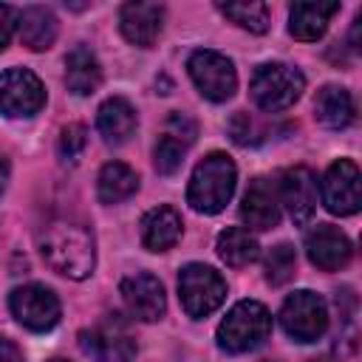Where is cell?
Listing matches in <instances>:
<instances>
[{"label":"cell","mask_w":362,"mask_h":362,"mask_svg":"<svg viewBox=\"0 0 362 362\" xmlns=\"http://www.w3.org/2000/svg\"><path fill=\"white\" fill-rule=\"evenodd\" d=\"M272 334V314L257 300H243L218 325V348L226 354L255 351Z\"/></svg>","instance_id":"obj_3"},{"label":"cell","mask_w":362,"mask_h":362,"mask_svg":"<svg viewBox=\"0 0 362 362\" xmlns=\"http://www.w3.org/2000/svg\"><path fill=\"white\" fill-rule=\"evenodd\" d=\"M139 189V175L133 167L122 164V161H107L99 170V181H96V195L102 204H122L127 201L133 192Z\"/></svg>","instance_id":"obj_23"},{"label":"cell","mask_w":362,"mask_h":362,"mask_svg":"<svg viewBox=\"0 0 362 362\" xmlns=\"http://www.w3.org/2000/svg\"><path fill=\"white\" fill-rule=\"evenodd\" d=\"M82 351L96 362H133L136 345L122 325H99L79 334Z\"/></svg>","instance_id":"obj_15"},{"label":"cell","mask_w":362,"mask_h":362,"mask_svg":"<svg viewBox=\"0 0 362 362\" xmlns=\"http://www.w3.org/2000/svg\"><path fill=\"white\" fill-rule=\"evenodd\" d=\"M20 40L31 51H45L57 40V17L45 6H28L20 14Z\"/></svg>","instance_id":"obj_22"},{"label":"cell","mask_w":362,"mask_h":362,"mask_svg":"<svg viewBox=\"0 0 362 362\" xmlns=\"http://www.w3.org/2000/svg\"><path fill=\"white\" fill-rule=\"evenodd\" d=\"M297 269V252L288 243H277L272 246V252L266 255V280L272 286H283L294 277Z\"/></svg>","instance_id":"obj_26"},{"label":"cell","mask_w":362,"mask_h":362,"mask_svg":"<svg viewBox=\"0 0 362 362\" xmlns=\"http://www.w3.org/2000/svg\"><path fill=\"white\" fill-rule=\"evenodd\" d=\"M249 90L260 110L277 113V110L291 107L303 96L305 76L286 62H266V65H257V71L252 74Z\"/></svg>","instance_id":"obj_4"},{"label":"cell","mask_w":362,"mask_h":362,"mask_svg":"<svg viewBox=\"0 0 362 362\" xmlns=\"http://www.w3.org/2000/svg\"><path fill=\"white\" fill-rule=\"evenodd\" d=\"M187 71L195 82V88L201 90V96H206L209 102H226L232 99L235 88H238V74L229 57L201 48L187 59Z\"/></svg>","instance_id":"obj_7"},{"label":"cell","mask_w":362,"mask_h":362,"mask_svg":"<svg viewBox=\"0 0 362 362\" xmlns=\"http://www.w3.org/2000/svg\"><path fill=\"white\" fill-rule=\"evenodd\" d=\"M277 201L286 204L294 223H308L317 209V181L308 167H291L277 181Z\"/></svg>","instance_id":"obj_13"},{"label":"cell","mask_w":362,"mask_h":362,"mask_svg":"<svg viewBox=\"0 0 362 362\" xmlns=\"http://www.w3.org/2000/svg\"><path fill=\"white\" fill-rule=\"evenodd\" d=\"M314 113L317 122L331 127V130H342L354 122V99L345 88L339 85H325L317 90L314 96Z\"/></svg>","instance_id":"obj_21"},{"label":"cell","mask_w":362,"mask_h":362,"mask_svg":"<svg viewBox=\"0 0 362 362\" xmlns=\"http://www.w3.org/2000/svg\"><path fill=\"white\" fill-rule=\"evenodd\" d=\"M184 153H187V147L181 144V141H175L173 136H161L158 139V144H156V150H153V161H156V170L161 173V175H173L178 167H181V161H184Z\"/></svg>","instance_id":"obj_27"},{"label":"cell","mask_w":362,"mask_h":362,"mask_svg":"<svg viewBox=\"0 0 362 362\" xmlns=\"http://www.w3.org/2000/svg\"><path fill=\"white\" fill-rule=\"evenodd\" d=\"M65 85L76 96H90L102 85V65L90 48L76 45L65 57Z\"/></svg>","instance_id":"obj_20"},{"label":"cell","mask_w":362,"mask_h":362,"mask_svg":"<svg viewBox=\"0 0 362 362\" xmlns=\"http://www.w3.org/2000/svg\"><path fill=\"white\" fill-rule=\"evenodd\" d=\"M221 14L229 17L235 25L252 31V34H263L269 28V6L249 0V3H218Z\"/></svg>","instance_id":"obj_25"},{"label":"cell","mask_w":362,"mask_h":362,"mask_svg":"<svg viewBox=\"0 0 362 362\" xmlns=\"http://www.w3.org/2000/svg\"><path fill=\"white\" fill-rule=\"evenodd\" d=\"M161 25H164V6L161 3L133 0V3H124L119 11L122 37L139 48H150L158 40Z\"/></svg>","instance_id":"obj_14"},{"label":"cell","mask_w":362,"mask_h":362,"mask_svg":"<svg viewBox=\"0 0 362 362\" xmlns=\"http://www.w3.org/2000/svg\"><path fill=\"white\" fill-rule=\"evenodd\" d=\"M215 249H218V257H221L226 266H232V269H243V266L255 263L257 255H260L257 240L249 235V229H240V226L223 229V232L218 235Z\"/></svg>","instance_id":"obj_24"},{"label":"cell","mask_w":362,"mask_h":362,"mask_svg":"<svg viewBox=\"0 0 362 362\" xmlns=\"http://www.w3.org/2000/svg\"><path fill=\"white\" fill-rule=\"evenodd\" d=\"M6 184H8V161H6V156L0 153V195H3Z\"/></svg>","instance_id":"obj_33"},{"label":"cell","mask_w":362,"mask_h":362,"mask_svg":"<svg viewBox=\"0 0 362 362\" xmlns=\"http://www.w3.org/2000/svg\"><path fill=\"white\" fill-rule=\"evenodd\" d=\"M235 181H238L235 161L226 153H209L192 170V178L187 187V204L195 212L215 215L229 204L235 192Z\"/></svg>","instance_id":"obj_2"},{"label":"cell","mask_w":362,"mask_h":362,"mask_svg":"<svg viewBox=\"0 0 362 362\" xmlns=\"http://www.w3.org/2000/svg\"><path fill=\"white\" fill-rule=\"evenodd\" d=\"M181 215L173 206H153L141 218V243L150 252H164L181 238Z\"/></svg>","instance_id":"obj_18"},{"label":"cell","mask_w":362,"mask_h":362,"mask_svg":"<svg viewBox=\"0 0 362 362\" xmlns=\"http://www.w3.org/2000/svg\"><path fill=\"white\" fill-rule=\"evenodd\" d=\"M51 362H71V359H51Z\"/></svg>","instance_id":"obj_34"},{"label":"cell","mask_w":362,"mask_h":362,"mask_svg":"<svg viewBox=\"0 0 362 362\" xmlns=\"http://www.w3.org/2000/svg\"><path fill=\"white\" fill-rule=\"evenodd\" d=\"M305 252H308V260L317 269H322V272H339V269L348 266V260L354 255V246H351L348 235L339 226L317 223L305 235Z\"/></svg>","instance_id":"obj_12"},{"label":"cell","mask_w":362,"mask_h":362,"mask_svg":"<svg viewBox=\"0 0 362 362\" xmlns=\"http://www.w3.org/2000/svg\"><path fill=\"white\" fill-rule=\"evenodd\" d=\"M240 221L249 229H272L280 221V201L266 178H255L240 204Z\"/></svg>","instance_id":"obj_16"},{"label":"cell","mask_w":362,"mask_h":362,"mask_svg":"<svg viewBox=\"0 0 362 362\" xmlns=\"http://www.w3.org/2000/svg\"><path fill=\"white\" fill-rule=\"evenodd\" d=\"M45 105V88L28 68H8L0 74V113L20 119L34 116Z\"/></svg>","instance_id":"obj_9"},{"label":"cell","mask_w":362,"mask_h":362,"mask_svg":"<svg viewBox=\"0 0 362 362\" xmlns=\"http://www.w3.org/2000/svg\"><path fill=\"white\" fill-rule=\"evenodd\" d=\"M85 144H88V130L82 124L62 127V133H59V156H62V161L76 164L79 156L85 153Z\"/></svg>","instance_id":"obj_28"},{"label":"cell","mask_w":362,"mask_h":362,"mask_svg":"<svg viewBox=\"0 0 362 362\" xmlns=\"http://www.w3.org/2000/svg\"><path fill=\"white\" fill-rule=\"evenodd\" d=\"M283 331L297 342H317L328 328V308L325 300L308 288L294 291L286 297L280 308Z\"/></svg>","instance_id":"obj_6"},{"label":"cell","mask_w":362,"mask_h":362,"mask_svg":"<svg viewBox=\"0 0 362 362\" xmlns=\"http://www.w3.org/2000/svg\"><path fill=\"white\" fill-rule=\"evenodd\" d=\"M178 297L189 317L201 320L212 314L226 297V280L204 263H187L178 272Z\"/></svg>","instance_id":"obj_5"},{"label":"cell","mask_w":362,"mask_h":362,"mask_svg":"<svg viewBox=\"0 0 362 362\" xmlns=\"http://www.w3.org/2000/svg\"><path fill=\"white\" fill-rule=\"evenodd\" d=\"M229 130H232V139L238 144H255V122L249 119V113H235V119L229 122Z\"/></svg>","instance_id":"obj_30"},{"label":"cell","mask_w":362,"mask_h":362,"mask_svg":"<svg viewBox=\"0 0 362 362\" xmlns=\"http://www.w3.org/2000/svg\"><path fill=\"white\" fill-rule=\"evenodd\" d=\"M8 308L14 320L28 331H51L59 322V300L57 294L42 283H25L17 286L8 294Z\"/></svg>","instance_id":"obj_8"},{"label":"cell","mask_w":362,"mask_h":362,"mask_svg":"<svg viewBox=\"0 0 362 362\" xmlns=\"http://www.w3.org/2000/svg\"><path fill=\"white\" fill-rule=\"evenodd\" d=\"M139 119H136V110L127 99L122 96H110L107 102H102L99 113H96V127L102 133V139L107 144H122L133 136Z\"/></svg>","instance_id":"obj_19"},{"label":"cell","mask_w":362,"mask_h":362,"mask_svg":"<svg viewBox=\"0 0 362 362\" xmlns=\"http://www.w3.org/2000/svg\"><path fill=\"white\" fill-rule=\"evenodd\" d=\"M119 294H122L127 311L141 322H156L167 311L164 286L158 277H153L147 272H136V274L124 277L119 286Z\"/></svg>","instance_id":"obj_11"},{"label":"cell","mask_w":362,"mask_h":362,"mask_svg":"<svg viewBox=\"0 0 362 362\" xmlns=\"http://www.w3.org/2000/svg\"><path fill=\"white\" fill-rule=\"evenodd\" d=\"M0 362H23V354L14 342L8 339H0Z\"/></svg>","instance_id":"obj_32"},{"label":"cell","mask_w":362,"mask_h":362,"mask_svg":"<svg viewBox=\"0 0 362 362\" xmlns=\"http://www.w3.org/2000/svg\"><path fill=\"white\" fill-rule=\"evenodd\" d=\"M195 133H198V127H195V122H192L189 116L173 113V116L167 119V136H173V139L181 141L184 147H189V144L195 141Z\"/></svg>","instance_id":"obj_29"},{"label":"cell","mask_w":362,"mask_h":362,"mask_svg":"<svg viewBox=\"0 0 362 362\" xmlns=\"http://www.w3.org/2000/svg\"><path fill=\"white\" fill-rule=\"evenodd\" d=\"M322 204L334 215H354L362 206L359 167L351 158L334 161L322 175Z\"/></svg>","instance_id":"obj_10"},{"label":"cell","mask_w":362,"mask_h":362,"mask_svg":"<svg viewBox=\"0 0 362 362\" xmlns=\"http://www.w3.org/2000/svg\"><path fill=\"white\" fill-rule=\"evenodd\" d=\"M11 31H14V8L6 6V3H0V51L8 45Z\"/></svg>","instance_id":"obj_31"},{"label":"cell","mask_w":362,"mask_h":362,"mask_svg":"<svg viewBox=\"0 0 362 362\" xmlns=\"http://www.w3.org/2000/svg\"><path fill=\"white\" fill-rule=\"evenodd\" d=\"M40 252L54 272L71 280L88 277L96 266V240L85 223L51 221L40 232Z\"/></svg>","instance_id":"obj_1"},{"label":"cell","mask_w":362,"mask_h":362,"mask_svg":"<svg viewBox=\"0 0 362 362\" xmlns=\"http://www.w3.org/2000/svg\"><path fill=\"white\" fill-rule=\"evenodd\" d=\"M339 11V3H294L288 8V31L303 42H314L325 34L328 20Z\"/></svg>","instance_id":"obj_17"}]
</instances>
